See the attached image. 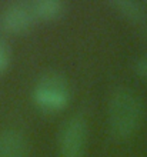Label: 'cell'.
Listing matches in <instances>:
<instances>
[{"label": "cell", "instance_id": "cell-3", "mask_svg": "<svg viewBox=\"0 0 147 157\" xmlns=\"http://www.w3.org/2000/svg\"><path fill=\"white\" fill-rule=\"evenodd\" d=\"M89 140V124L82 114H73L66 120L57 139L60 157H84Z\"/></svg>", "mask_w": 147, "mask_h": 157}, {"label": "cell", "instance_id": "cell-5", "mask_svg": "<svg viewBox=\"0 0 147 157\" xmlns=\"http://www.w3.org/2000/svg\"><path fill=\"white\" fill-rule=\"evenodd\" d=\"M0 157H30V144L27 137L14 128L2 130Z\"/></svg>", "mask_w": 147, "mask_h": 157}, {"label": "cell", "instance_id": "cell-9", "mask_svg": "<svg viewBox=\"0 0 147 157\" xmlns=\"http://www.w3.org/2000/svg\"><path fill=\"white\" fill-rule=\"evenodd\" d=\"M133 69H134V73L139 77L147 80V54H144V56H141L140 59L136 60Z\"/></svg>", "mask_w": 147, "mask_h": 157}, {"label": "cell", "instance_id": "cell-1", "mask_svg": "<svg viewBox=\"0 0 147 157\" xmlns=\"http://www.w3.org/2000/svg\"><path fill=\"white\" fill-rule=\"evenodd\" d=\"M144 116V106L139 96L129 87H117L107 104V124L111 136L127 140L137 133Z\"/></svg>", "mask_w": 147, "mask_h": 157}, {"label": "cell", "instance_id": "cell-7", "mask_svg": "<svg viewBox=\"0 0 147 157\" xmlns=\"http://www.w3.org/2000/svg\"><path fill=\"white\" fill-rule=\"evenodd\" d=\"M110 7L123 19L131 23H140L146 17V10L143 4L134 0H113L110 2Z\"/></svg>", "mask_w": 147, "mask_h": 157}, {"label": "cell", "instance_id": "cell-4", "mask_svg": "<svg viewBox=\"0 0 147 157\" xmlns=\"http://www.w3.org/2000/svg\"><path fill=\"white\" fill-rule=\"evenodd\" d=\"M32 2H14L0 12V29L9 34H25L36 23Z\"/></svg>", "mask_w": 147, "mask_h": 157}, {"label": "cell", "instance_id": "cell-8", "mask_svg": "<svg viewBox=\"0 0 147 157\" xmlns=\"http://www.w3.org/2000/svg\"><path fill=\"white\" fill-rule=\"evenodd\" d=\"M9 63H10V50H9L6 41L0 39V75L7 69Z\"/></svg>", "mask_w": 147, "mask_h": 157}, {"label": "cell", "instance_id": "cell-6", "mask_svg": "<svg viewBox=\"0 0 147 157\" xmlns=\"http://www.w3.org/2000/svg\"><path fill=\"white\" fill-rule=\"evenodd\" d=\"M37 21H54L66 12V4L61 0H36L32 2Z\"/></svg>", "mask_w": 147, "mask_h": 157}, {"label": "cell", "instance_id": "cell-2", "mask_svg": "<svg viewBox=\"0 0 147 157\" xmlns=\"http://www.w3.org/2000/svg\"><path fill=\"white\" fill-rule=\"evenodd\" d=\"M32 97L34 104L41 112H61L70 100V87L67 78L57 71L44 73L34 84Z\"/></svg>", "mask_w": 147, "mask_h": 157}]
</instances>
